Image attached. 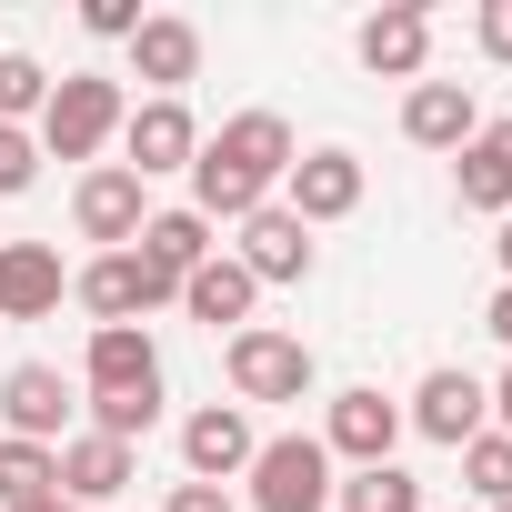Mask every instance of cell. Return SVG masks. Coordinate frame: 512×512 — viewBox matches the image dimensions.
Instances as JSON below:
<instances>
[{
  "instance_id": "836d02e7",
  "label": "cell",
  "mask_w": 512,
  "mask_h": 512,
  "mask_svg": "<svg viewBox=\"0 0 512 512\" xmlns=\"http://www.w3.org/2000/svg\"><path fill=\"white\" fill-rule=\"evenodd\" d=\"M492 251H502V282H512V211H502V241H492Z\"/></svg>"
},
{
  "instance_id": "5bb4252c",
  "label": "cell",
  "mask_w": 512,
  "mask_h": 512,
  "mask_svg": "<svg viewBox=\"0 0 512 512\" xmlns=\"http://www.w3.org/2000/svg\"><path fill=\"white\" fill-rule=\"evenodd\" d=\"M121 151H131V171H141V181H161V171H191V161H201V121H191L181 101H131V121H121Z\"/></svg>"
},
{
  "instance_id": "7402d4cb",
  "label": "cell",
  "mask_w": 512,
  "mask_h": 512,
  "mask_svg": "<svg viewBox=\"0 0 512 512\" xmlns=\"http://www.w3.org/2000/svg\"><path fill=\"white\" fill-rule=\"evenodd\" d=\"M131 251H141V262H151V272H161V282H191V272H201V262H211V251H221V241H211V221H201V211H191V201H181V211H151V221H141V241H131Z\"/></svg>"
},
{
  "instance_id": "d590c367",
  "label": "cell",
  "mask_w": 512,
  "mask_h": 512,
  "mask_svg": "<svg viewBox=\"0 0 512 512\" xmlns=\"http://www.w3.org/2000/svg\"><path fill=\"white\" fill-rule=\"evenodd\" d=\"M492 512H512V502H492Z\"/></svg>"
},
{
  "instance_id": "30bf717a",
  "label": "cell",
  "mask_w": 512,
  "mask_h": 512,
  "mask_svg": "<svg viewBox=\"0 0 512 512\" xmlns=\"http://www.w3.org/2000/svg\"><path fill=\"white\" fill-rule=\"evenodd\" d=\"M251 452H262V432H251L241 402H201L181 422V472L191 482H231V472H251Z\"/></svg>"
},
{
  "instance_id": "d6a6232c",
  "label": "cell",
  "mask_w": 512,
  "mask_h": 512,
  "mask_svg": "<svg viewBox=\"0 0 512 512\" xmlns=\"http://www.w3.org/2000/svg\"><path fill=\"white\" fill-rule=\"evenodd\" d=\"M492 412H502V442H512V362H502V382H492Z\"/></svg>"
},
{
  "instance_id": "4316f807",
  "label": "cell",
  "mask_w": 512,
  "mask_h": 512,
  "mask_svg": "<svg viewBox=\"0 0 512 512\" xmlns=\"http://www.w3.org/2000/svg\"><path fill=\"white\" fill-rule=\"evenodd\" d=\"M41 101H51V71H41L31 51H0V121L21 131V121H31Z\"/></svg>"
},
{
  "instance_id": "e0dca14e",
  "label": "cell",
  "mask_w": 512,
  "mask_h": 512,
  "mask_svg": "<svg viewBox=\"0 0 512 512\" xmlns=\"http://www.w3.org/2000/svg\"><path fill=\"white\" fill-rule=\"evenodd\" d=\"M352 51H362V71H382V81H422V61H432V11L392 0V11H372V21L352 31Z\"/></svg>"
},
{
  "instance_id": "7a4b0ae2",
  "label": "cell",
  "mask_w": 512,
  "mask_h": 512,
  "mask_svg": "<svg viewBox=\"0 0 512 512\" xmlns=\"http://www.w3.org/2000/svg\"><path fill=\"white\" fill-rule=\"evenodd\" d=\"M221 372H231L241 412H251V402H302V392H312V342H302V332H272V322H251V332L221 342Z\"/></svg>"
},
{
  "instance_id": "9a60e30c",
  "label": "cell",
  "mask_w": 512,
  "mask_h": 512,
  "mask_svg": "<svg viewBox=\"0 0 512 512\" xmlns=\"http://www.w3.org/2000/svg\"><path fill=\"white\" fill-rule=\"evenodd\" d=\"M472 131H482L472 81H412V91H402V141H412V151H462Z\"/></svg>"
},
{
  "instance_id": "e575fe53",
  "label": "cell",
  "mask_w": 512,
  "mask_h": 512,
  "mask_svg": "<svg viewBox=\"0 0 512 512\" xmlns=\"http://www.w3.org/2000/svg\"><path fill=\"white\" fill-rule=\"evenodd\" d=\"M21 512H81V502H61V492H41V502H21Z\"/></svg>"
},
{
  "instance_id": "cb8c5ba5",
  "label": "cell",
  "mask_w": 512,
  "mask_h": 512,
  "mask_svg": "<svg viewBox=\"0 0 512 512\" xmlns=\"http://www.w3.org/2000/svg\"><path fill=\"white\" fill-rule=\"evenodd\" d=\"M41 492H61V452L0 432V512H21V502H41Z\"/></svg>"
},
{
  "instance_id": "8fae6325",
  "label": "cell",
  "mask_w": 512,
  "mask_h": 512,
  "mask_svg": "<svg viewBox=\"0 0 512 512\" xmlns=\"http://www.w3.org/2000/svg\"><path fill=\"white\" fill-rule=\"evenodd\" d=\"M131 81H151V101H181V81H201V21L141 11V31H131Z\"/></svg>"
},
{
  "instance_id": "d4e9b609",
  "label": "cell",
  "mask_w": 512,
  "mask_h": 512,
  "mask_svg": "<svg viewBox=\"0 0 512 512\" xmlns=\"http://www.w3.org/2000/svg\"><path fill=\"white\" fill-rule=\"evenodd\" d=\"M462 482H472L482 512L512 502V442H502V432H472V442H462Z\"/></svg>"
},
{
  "instance_id": "4dcf8cb0",
  "label": "cell",
  "mask_w": 512,
  "mask_h": 512,
  "mask_svg": "<svg viewBox=\"0 0 512 512\" xmlns=\"http://www.w3.org/2000/svg\"><path fill=\"white\" fill-rule=\"evenodd\" d=\"M161 512H241V502H231L221 482H171V502H161Z\"/></svg>"
},
{
  "instance_id": "ffe728a7",
  "label": "cell",
  "mask_w": 512,
  "mask_h": 512,
  "mask_svg": "<svg viewBox=\"0 0 512 512\" xmlns=\"http://www.w3.org/2000/svg\"><path fill=\"white\" fill-rule=\"evenodd\" d=\"M452 201L462 211H512V121H482L452 151Z\"/></svg>"
},
{
  "instance_id": "44dd1931",
  "label": "cell",
  "mask_w": 512,
  "mask_h": 512,
  "mask_svg": "<svg viewBox=\"0 0 512 512\" xmlns=\"http://www.w3.org/2000/svg\"><path fill=\"white\" fill-rule=\"evenodd\" d=\"M251 302H262V282H251L231 251H211V262L181 282V312H191V322H211V332H251Z\"/></svg>"
},
{
  "instance_id": "52a82bcc",
  "label": "cell",
  "mask_w": 512,
  "mask_h": 512,
  "mask_svg": "<svg viewBox=\"0 0 512 512\" xmlns=\"http://www.w3.org/2000/svg\"><path fill=\"white\" fill-rule=\"evenodd\" d=\"M392 442H402V402L382 392V382H352V392H332V412H322V452L332 462H392Z\"/></svg>"
},
{
  "instance_id": "4fadbf2b",
  "label": "cell",
  "mask_w": 512,
  "mask_h": 512,
  "mask_svg": "<svg viewBox=\"0 0 512 512\" xmlns=\"http://www.w3.org/2000/svg\"><path fill=\"white\" fill-rule=\"evenodd\" d=\"M0 422H11V442H61V422H71V382H61V362H11L0 372Z\"/></svg>"
},
{
  "instance_id": "d6986e66",
  "label": "cell",
  "mask_w": 512,
  "mask_h": 512,
  "mask_svg": "<svg viewBox=\"0 0 512 512\" xmlns=\"http://www.w3.org/2000/svg\"><path fill=\"white\" fill-rule=\"evenodd\" d=\"M131 482H141L131 442H101V432H71V442H61V502L91 512V502H121Z\"/></svg>"
},
{
  "instance_id": "7c38bea8",
  "label": "cell",
  "mask_w": 512,
  "mask_h": 512,
  "mask_svg": "<svg viewBox=\"0 0 512 512\" xmlns=\"http://www.w3.org/2000/svg\"><path fill=\"white\" fill-rule=\"evenodd\" d=\"M231 262L251 272V282H312V262H322V251H312V231L282 211V201H262V211H251L241 221V241H231Z\"/></svg>"
},
{
  "instance_id": "83f0119b",
  "label": "cell",
  "mask_w": 512,
  "mask_h": 512,
  "mask_svg": "<svg viewBox=\"0 0 512 512\" xmlns=\"http://www.w3.org/2000/svg\"><path fill=\"white\" fill-rule=\"evenodd\" d=\"M31 181H41V141L0 121V201H11V191H31Z\"/></svg>"
},
{
  "instance_id": "2e32d148",
  "label": "cell",
  "mask_w": 512,
  "mask_h": 512,
  "mask_svg": "<svg viewBox=\"0 0 512 512\" xmlns=\"http://www.w3.org/2000/svg\"><path fill=\"white\" fill-rule=\"evenodd\" d=\"M61 292H71V272L51 241H0V322H41V312H61Z\"/></svg>"
},
{
  "instance_id": "ba28073f",
  "label": "cell",
  "mask_w": 512,
  "mask_h": 512,
  "mask_svg": "<svg viewBox=\"0 0 512 512\" xmlns=\"http://www.w3.org/2000/svg\"><path fill=\"white\" fill-rule=\"evenodd\" d=\"M201 151H211L221 171H241L251 191H272V181L302 161V141H292V121H282V111H231V121H221Z\"/></svg>"
},
{
  "instance_id": "f1b7e54d",
  "label": "cell",
  "mask_w": 512,
  "mask_h": 512,
  "mask_svg": "<svg viewBox=\"0 0 512 512\" xmlns=\"http://www.w3.org/2000/svg\"><path fill=\"white\" fill-rule=\"evenodd\" d=\"M81 31L91 41H131L141 31V0H81Z\"/></svg>"
},
{
  "instance_id": "9c48e42d",
  "label": "cell",
  "mask_w": 512,
  "mask_h": 512,
  "mask_svg": "<svg viewBox=\"0 0 512 512\" xmlns=\"http://www.w3.org/2000/svg\"><path fill=\"white\" fill-rule=\"evenodd\" d=\"M482 412H492V392H482V382H472L462 362L422 372V382H412V402H402V422H412L422 442H452V452H462V442L482 432Z\"/></svg>"
},
{
  "instance_id": "ac0fdd59",
  "label": "cell",
  "mask_w": 512,
  "mask_h": 512,
  "mask_svg": "<svg viewBox=\"0 0 512 512\" xmlns=\"http://www.w3.org/2000/svg\"><path fill=\"white\" fill-rule=\"evenodd\" d=\"M81 382L91 392H161V342L141 322H111V332L81 342Z\"/></svg>"
},
{
  "instance_id": "277c9868",
  "label": "cell",
  "mask_w": 512,
  "mask_h": 512,
  "mask_svg": "<svg viewBox=\"0 0 512 512\" xmlns=\"http://www.w3.org/2000/svg\"><path fill=\"white\" fill-rule=\"evenodd\" d=\"M71 302L91 312V332H111V322H141V312L181 302V282H161L141 251H91V262L71 272Z\"/></svg>"
},
{
  "instance_id": "5b68a950",
  "label": "cell",
  "mask_w": 512,
  "mask_h": 512,
  "mask_svg": "<svg viewBox=\"0 0 512 512\" xmlns=\"http://www.w3.org/2000/svg\"><path fill=\"white\" fill-rule=\"evenodd\" d=\"M141 221H151V181H141L131 161H91V171L71 181V231H81V241L131 251V241H141Z\"/></svg>"
},
{
  "instance_id": "3957f363",
  "label": "cell",
  "mask_w": 512,
  "mask_h": 512,
  "mask_svg": "<svg viewBox=\"0 0 512 512\" xmlns=\"http://www.w3.org/2000/svg\"><path fill=\"white\" fill-rule=\"evenodd\" d=\"M251 512H332L322 432H272L262 452H251Z\"/></svg>"
},
{
  "instance_id": "8992f818",
  "label": "cell",
  "mask_w": 512,
  "mask_h": 512,
  "mask_svg": "<svg viewBox=\"0 0 512 512\" xmlns=\"http://www.w3.org/2000/svg\"><path fill=\"white\" fill-rule=\"evenodd\" d=\"M282 211H292L302 231H322V221H352V211H362V151H342V141L302 151V161L282 171Z\"/></svg>"
},
{
  "instance_id": "f546056e",
  "label": "cell",
  "mask_w": 512,
  "mask_h": 512,
  "mask_svg": "<svg viewBox=\"0 0 512 512\" xmlns=\"http://www.w3.org/2000/svg\"><path fill=\"white\" fill-rule=\"evenodd\" d=\"M472 41H482V61L512 71V0H482V11H472Z\"/></svg>"
},
{
  "instance_id": "484cf974",
  "label": "cell",
  "mask_w": 512,
  "mask_h": 512,
  "mask_svg": "<svg viewBox=\"0 0 512 512\" xmlns=\"http://www.w3.org/2000/svg\"><path fill=\"white\" fill-rule=\"evenodd\" d=\"M161 422V392H91V432L101 442H141Z\"/></svg>"
},
{
  "instance_id": "1f68e13d",
  "label": "cell",
  "mask_w": 512,
  "mask_h": 512,
  "mask_svg": "<svg viewBox=\"0 0 512 512\" xmlns=\"http://www.w3.org/2000/svg\"><path fill=\"white\" fill-rule=\"evenodd\" d=\"M482 322H492V342H502V352H512V282H502V292H492V312H482Z\"/></svg>"
},
{
  "instance_id": "6da1fadb",
  "label": "cell",
  "mask_w": 512,
  "mask_h": 512,
  "mask_svg": "<svg viewBox=\"0 0 512 512\" xmlns=\"http://www.w3.org/2000/svg\"><path fill=\"white\" fill-rule=\"evenodd\" d=\"M121 121H131V101H121L111 71H61L51 101H41V151L51 161H101V141H121Z\"/></svg>"
},
{
  "instance_id": "603a6c76",
  "label": "cell",
  "mask_w": 512,
  "mask_h": 512,
  "mask_svg": "<svg viewBox=\"0 0 512 512\" xmlns=\"http://www.w3.org/2000/svg\"><path fill=\"white\" fill-rule=\"evenodd\" d=\"M332 502H342V512H422V482H412L402 462H362L352 482H332Z\"/></svg>"
}]
</instances>
